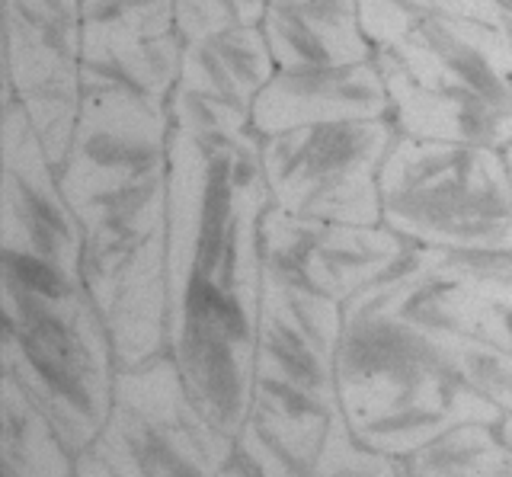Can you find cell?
I'll return each mask as SVG.
<instances>
[{"mask_svg":"<svg viewBox=\"0 0 512 477\" xmlns=\"http://www.w3.org/2000/svg\"><path fill=\"white\" fill-rule=\"evenodd\" d=\"M381 225L436 253L512 250L506 151L397 135L381 167Z\"/></svg>","mask_w":512,"mask_h":477,"instance_id":"5b68a950","label":"cell"},{"mask_svg":"<svg viewBox=\"0 0 512 477\" xmlns=\"http://www.w3.org/2000/svg\"><path fill=\"white\" fill-rule=\"evenodd\" d=\"M506 161H509V164H512V145H509V148H506Z\"/></svg>","mask_w":512,"mask_h":477,"instance_id":"603a6c76","label":"cell"},{"mask_svg":"<svg viewBox=\"0 0 512 477\" xmlns=\"http://www.w3.org/2000/svg\"><path fill=\"white\" fill-rule=\"evenodd\" d=\"M269 209L260 135L173 125L167 353L180 365L192 404L231 439L253 410Z\"/></svg>","mask_w":512,"mask_h":477,"instance_id":"6da1fadb","label":"cell"},{"mask_svg":"<svg viewBox=\"0 0 512 477\" xmlns=\"http://www.w3.org/2000/svg\"><path fill=\"white\" fill-rule=\"evenodd\" d=\"M71 458L58 429L4 372V477H74Z\"/></svg>","mask_w":512,"mask_h":477,"instance_id":"2e32d148","label":"cell"},{"mask_svg":"<svg viewBox=\"0 0 512 477\" xmlns=\"http://www.w3.org/2000/svg\"><path fill=\"white\" fill-rule=\"evenodd\" d=\"M336 391L352 436L397 461L458 426L506 417L458 378L436 333L400 308L391 276L343 308Z\"/></svg>","mask_w":512,"mask_h":477,"instance_id":"3957f363","label":"cell"},{"mask_svg":"<svg viewBox=\"0 0 512 477\" xmlns=\"http://www.w3.org/2000/svg\"><path fill=\"white\" fill-rule=\"evenodd\" d=\"M391 97V125L397 135L461 141L506 151L512 145V106L493 103L471 90L416 84L381 74Z\"/></svg>","mask_w":512,"mask_h":477,"instance_id":"9a60e30c","label":"cell"},{"mask_svg":"<svg viewBox=\"0 0 512 477\" xmlns=\"http://www.w3.org/2000/svg\"><path fill=\"white\" fill-rule=\"evenodd\" d=\"M269 0H176V33L183 45L228 29L263 26Z\"/></svg>","mask_w":512,"mask_h":477,"instance_id":"d6986e66","label":"cell"},{"mask_svg":"<svg viewBox=\"0 0 512 477\" xmlns=\"http://www.w3.org/2000/svg\"><path fill=\"white\" fill-rule=\"evenodd\" d=\"M343 305L266 269L256 327V410L336 413Z\"/></svg>","mask_w":512,"mask_h":477,"instance_id":"ba28073f","label":"cell"},{"mask_svg":"<svg viewBox=\"0 0 512 477\" xmlns=\"http://www.w3.org/2000/svg\"><path fill=\"white\" fill-rule=\"evenodd\" d=\"M0 164V266L84 285V228L64 199L36 125L7 93Z\"/></svg>","mask_w":512,"mask_h":477,"instance_id":"52a82bcc","label":"cell"},{"mask_svg":"<svg viewBox=\"0 0 512 477\" xmlns=\"http://www.w3.org/2000/svg\"><path fill=\"white\" fill-rule=\"evenodd\" d=\"M4 372L74 455L103 436L119 362L87 285L4 276Z\"/></svg>","mask_w":512,"mask_h":477,"instance_id":"277c9868","label":"cell"},{"mask_svg":"<svg viewBox=\"0 0 512 477\" xmlns=\"http://www.w3.org/2000/svg\"><path fill=\"white\" fill-rule=\"evenodd\" d=\"M42 4L55 7L61 13H68V17H74V20H80V0H42Z\"/></svg>","mask_w":512,"mask_h":477,"instance_id":"44dd1931","label":"cell"},{"mask_svg":"<svg viewBox=\"0 0 512 477\" xmlns=\"http://www.w3.org/2000/svg\"><path fill=\"white\" fill-rule=\"evenodd\" d=\"M183 49L176 0H80L84 87H116L170 106Z\"/></svg>","mask_w":512,"mask_h":477,"instance_id":"30bf717a","label":"cell"},{"mask_svg":"<svg viewBox=\"0 0 512 477\" xmlns=\"http://www.w3.org/2000/svg\"><path fill=\"white\" fill-rule=\"evenodd\" d=\"M496 429H500V439L512 449V413H506V417H503L500 423H496Z\"/></svg>","mask_w":512,"mask_h":477,"instance_id":"7402d4cb","label":"cell"},{"mask_svg":"<svg viewBox=\"0 0 512 477\" xmlns=\"http://www.w3.org/2000/svg\"><path fill=\"white\" fill-rule=\"evenodd\" d=\"M170 106L116 87H84L71 151L58 167L84 228V285L100 308L119 369L170 349L167 196Z\"/></svg>","mask_w":512,"mask_h":477,"instance_id":"7a4b0ae2","label":"cell"},{"mask_svg":"<svg viewBox=\"0 0 512 477\" xmlns=\"http://www.w3.org/2000/svg\"><path fill=\"white\" fill-rule=\"evenodd\" d=\"M426 327L436 333L439 349L464 385L477 391L480 397H487V401L493 407H500L503 413H512V353L509 349L471 337V333H458V330H445L432 324Z\"/></svg>","mask_w":512,"mask_h":477,"instance_id":"ac0fdd59","label":"cell"},{"mask_svg":"<svg viewBox=\"0 0 512 477\" xmlns=\"http://www.w3.org/2000/svg\"><path fill=\"white\" fill-rule=\"evenodd\" d=\"M500 4H503L506 10H512V0H500Z\"/></svg>","mask_w":512,"mask_h":477,"instance_id":"cb8c5ba5","label":"cell"},{"mask_svg":"<svg viewBox=\"0 0 512 477\" xmlns=\"http://www.w3.org/2000/svg\"><path fill=\"white\" fill-rule=\"evenodd\" d=\"M4 93L16 97L61 167L84 106L80 20L42 0H4Z\"/></svg>","mask_w":512,"mask_h":477,"instance_id":"9c48e42d","label":"cell"},{"mask_svg":"<svg viewBox=\"0 0 512 477\" xmlns=\"http://www.w3.org/2000/svg\"><path fill=\"white\" fill-rule=\"evenodd\" d=\"M263 244L266 269L343 308L375 282L391 276L413 250V244L384 225L304 221L279 212L276 205L266 215Z\"/></svg>","mask_w":512,"mask_h":477,"instance_id":"8fae6325","label":"cell"},{"mask_svg":"<svg viewBox=\"0 0 512 477\" xmlns=\"http://www.w3.org/2000/svg\"><path fill=\"white\" fill-rule=\"evenodd\" d=\"M458 13L474 23L480 39L487 42V49L512 81V10H506L500 0H461Z\"/></svg>","mask_w":512,"mask_h":477,"instance_id":"ffe728a7","label":"cell"},{"mask_svg":"<svg viewBox=\"0 0 512 477\" xmlns=\"http://www.w3.org/2000/svg\"><path fill=\"white\" fill-rule=\"evenodd\" d=\"M400 477H512V449L493 423H468L404 458Z\"/></svg>","mask_w":512,"mask_h":477,"instance_id":"e0dca14e","label":"cell"},{"mask_svg":"<svg viewBox=\"0 0 512 477\" xmlns=\"http://www.w3.org/2000/svg\"><path fill=\"white\" fill-rule=\"evenodd\" d=\"M391 119L320 122L260 138L272 205L304 221L381 225V167Z\"/></svg>","mask_w":512,"mask_h":477,"instance_id":"8992f818","label":"cell"},{"mask_svg":"<svg viewBox=\"0 0 512 477\" xmlns=\"http://www.w3.org/2000/svg\"><path fill=\"white\" fill-rule=\"evenodd\" d=\"M276 71L263 26L186 42L170 119L192 132L253 129V103Z\"/></svg>","mask_w":512,"mask_h":477,"instance_id":"7c38bea8","label":"cell"},{"mask_svg":"<svg viewBox=\"0 0 512 477\" xmlns=\"http://www.w3.org/2000/svg\"><path fill=\"white\" fill-rule=\"evenodd\" d=\"M263 33L279 71L372 61L359 0H269Z\"/></svg>","mask_w":512,"mask_h":477,"instance_id":"5bb4252c","label":"cell"},{"mask_svg":"<svg viewBox=\"0 0 512 477\" xmlns=\"http://www.w3.org/2000/svg\"><path fill=\"white\" fill-rule=\"evenodd\" d=\"M391 97L378 61L336 68L276 71L253 103V132L260 138L320 122L388 119Z\"/></svg>","mask_w":512,"mask_h":477,"instance_id":"4fadbf2b","label":"cell"}]
</instances>
